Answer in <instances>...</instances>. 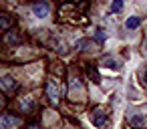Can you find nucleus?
<instances>
[{
  "label": "nucleus",
  "instance_id": "nucleus-8",
  "mask_svg": "<svg viewBox=\"0 0 147 129\" xmlns=\"http://www.w3.org/2000/svg\"><path fill=\"white\" fill-rule=\"evenodd\" d=\"M139 24H141V16H129L125 20V28H129V30H135Z\"/></svg>",
  "mask_w": 147,
  "mask_h": 129
},
{
  "label": "nucleus",
  "instance_id": "nucleus-13",
  "mask_svg": "<svg viewBox=\"0 0 147 129\" xmlns=\"http://www.w3.org/2000/svg\"><path fill=\"white\" fill-rule=\"evenodd\" d=\"M0 26H2V28H6V26H10V20H8L6 16H0Z\"/></svg>",
  "mask_w": 147,
  "mask_h": 129
},
{
  "label": "nucleus",
  "instance_id": "nucleus-11",
  "mask_svg": "<svg viewBox=\"0 0 147 129\" xmlns=\"http://www.w3.org/2000/svg\"><path fill=\"white\" fill-rule=\"evenodd\" d=\"M18 41H20V38H18L14 32H8V34H6V43H18Z\"/></svg>",
  "mask_w": 147,
  "mask_h": 129
},
{
  "label": "nucleus",
  "instance_id": "nucleus-2",
  "mask_svg": "<svg viewBox=\"0 0 147 129\" xmlns=\"http://www.w3.org/2000/svg\"><path fill=\"white\" fill-rule=\"evenodd\" d=\"M32 12H34L36 18H47L49 12H51V4L45 2V0H40V2H34V4H32Z\"/></svg>",
  "mask_w": 147,
  "mask_h": 129
},
{
  "label": "nucleus",
  "instance_id": "nucleus-12",
  "mask_svg": "<svg viewBox=\"0 0 147 129\" xmlns=\"http://www.w3.org/2000/svg\"><path fill=\"white\" fill-rule=\"evenodd\" d=\"M85 47H89V41H77L75 43V49H85Z\"/></svg>",
  "mask_w": 147,
  "mask_h": 129
},
{
  "label": "nucleus",
  "instance_id": "nucleus-14",
  "mask_svg": "<svg viewBox=\"0 0 147 129\" xmlns=\"http://www.w3.org/2000/svg\"><path fill=\"white\" fill-rule=\"evenodd\" d=\"M22 109H32V101L30 99H24L22 101Z\"/></svg>",
  "mask_w": 147,
  "mask_h": 129
},
{
  "label": "nucleus",
  "instance_id": "nucleus-15",
  "mask_svg": "<svg viewBox=\"0 0 147 129\" xmlns=\"http://www.w3.org/2000/svg\"><path fill=\"white\" fill-rule=\"evenodd\" d=\"M143 83L147 85V69H145V73H143Z\"/></svg>",
  "mask_w": 147,
  "mask_h": 129
},
{
  "label": "nucleus",
  "instance_id": "nucleus-16",
  "mask_svg": "<svg viewBox=\"0 0 147 129\" xmlns=\"http://www.w3.org/2000/svg\"><path fill=\"white\" fill-rule=\"evenodd\" d=\"M28 129H40V127H38V125H30Z\"/></svg>",
  "mask_w": 147,
  "mask_h": 129
},
{
  "label": "nucleus",
  "instance_id": "nucleus-7",
  "mask_svg": "<svg viewBox=\"0 0 147 129\" xmlns=\"http://www.w3.org/2000/svg\"><path fill=\"white\" fill-rule=\"evenodd\" d=\"M101 65H103L105 69H111V71H119V69H121V63H119L115 57H105V59L101 61Z\"/></svg>",
  "mask_w": 147,
  "mask_h": 129
},
{
  "label": "nucleus",
  "instance_id": "nucleus-5",
  "mask_svg": "<svg viewBox=\"0 0 147 129\" xmlns=\"http://www.w3.org/2000/svg\"><path fill=\"white\" fill-rule=\"evenodd\" d=\"M47 95H49V101L53 105L59 103V89H57V85L53 81H47Z\"/></svg>",
  "mask_w": 147,
  "mask_h": 129
},
{
  "label": "nucleus",
  "instance_id": "nucleus-4",
  "mask_svg": "<svg viewBox=\"0 0 147 129\" xmlns=\"http://www.w3.org/2000/svg\"><path fill=\"white\" fill-rule=\"evenodd\" d=\"M0 89L6 91V93H12V91L16 89V81H14L10 75H4L2 79H0Z\"/></svg>",
  "mask_w": 147,
  "mask_h": 129
},
{
  "label": "nucleus",
  "instance_id": "nucleus-9",
  "mask_svg": "<svg viewBox=\"0 0 147 129\" xmlns=\"http://www.w3.org/2000/svg\"><path fill=\"white\" fill-rule=\"evenodd\" d=\"M105 38H107V30L103 26H97L95 28V41L97 43H105Z\"/></svg>",
  "mask_w": 147,
  "mask_h": 129
},
{
  "label": "nucleus",
  "instance_id": "nucleus-3",
  "mask_svg": "<svg viewBox=\"0 0 147 129\" xmlns=\"http://www.w3.org/2000/svg\"><path fill=\"white\" fill-rule=\"evenodd\" d=\"M22 121L18 117H12V115H2L0 117V129H10V127H18Z\"/></svg>",
  "mask_w": 147,
  "mask_h": 129
},
{
  "label": "nucleus",
  "instance_id": "nucleus-1",
  "mask_svg": "<svg viewBox=\"0 0 147 129\" xmlns=\"http://www.w3.org/2000/svg\"><path fill=\"white\" fill-rule=\"evenodd\" d=\"M89 117H91V121H93V125H95V127H99V129H103V127H105V125L109 123V113H107V111H103L101 107H97V109H93Z\"/></svg>",
  "mask_w": 147,
  "mask_h": 129
},
{
  "label": "nucleus",
  "instance_id": "nucleus-6",
  "mask_svg": "<svg viewBox=\"0 0 147 129\" xmlns=\"http://www.w3.org/2000/svg\"><path fill=\"white\" fill-rule=\"evenodd\" d=\"M129 123L133 127H143V125H147V117L143 113H129Z\"/></svg>",
  "mask_w": 147,
  "mask_h": 129
},
{
  "label": "nucleus",
  "instance_id": "nucleus-10",
  "mask_svg": "<svg viewBox=\"0 0 147 129\" xmlns=\"http://www.w3.org/2000/svg\"><path fill=\"white\" fill-rule=\"evenodd\" d=\"M123 10V0H113L111 6H109V12L115 14V12H121Z\"/></svg>",
  "mask_w": 147,
  "mask_h": 129
},
{
  "label": "nucleus",
  "instance_id": "nucleus-18",
  "mask_svg": "<svg viewBox=\"0 0 147 129\" xmlns=\"http://www.w3.org/2000/svg\"><path fill=\"white\" fill-rule=\"evenodd\" d=\"M145 49H147V41H145Z\"/></svg>",
  "mask_w": 147,
  "mask_h": 129
},
{
  "label": "nucleus",
  "instance_id": "nucleus-17",
  "mask_svg": "<svg viewBox=\"0 0 147 129\" xmlns=\"http://www.w3.org/2000/svg\"><path fill=\"white\" fill-rule=\"evenodd\" d=\"M0 109H2V97H0Z\"/></svg>",
  "mask_w": 147,
  "mask_h": 129
}]
</instances>
